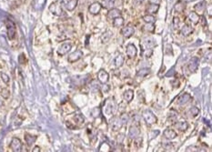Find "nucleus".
Returning <instances> with one entry per match:
<instances>
[{"label": "nucleus", "mask_w": 212, "mask_h": 152, "mask_svg": "<svg viewBox=\"0 0 212 152\" xmlns=\"http://www.w3.org/2000/svg\"><path fill=\"white\" fill-rule=\"evenodd\" d=\"M193 32H194V28L188 24L184 25L182 27L181 30H180V33H181V35H183L184 37H188L189 35H191Z\"/></svg>", "instance_id": "6ab92c4d"}, {"label": "nucleus", "mask_w": 212, "mask_h": 152, "mask_svg": "<svg viewBox=\"0 0 212 152\" xmlns=\"http://www.w3.org/2000/svg\"><path fill=\"white\" fill-rule=\"evenodd\" d=\"M116 2V0H102V2L100 3L102 7L107 8V9H111L114 7V4Z\"/></svg>", "instance_id": "c85d7f7f"}, {"label": "nucleus", "mask_w": 212, "mask_h": 152, "mask_svg": "<svg viewBox=\"0 0 212 152\" xmlns=\"http://www.w3.org/2000/svg\"><path fill=\"white\" fill-rule=\"evenodd\" d=\"M123 127V123L119 117H114L110 120V128L114 131H119V130Z\"/></svg>", "instance_id": "39448f33"}, {"label": "nucleus", "mask_w": 212, "mask_h": 152, "mask_svg": "<svg viewBox=\"0 0 212 152\" xmlns=\"http://www.w3.org/2000/svg\"><path fill=\"white\" fill-rule=\"evenodd\" d=\"M98 79L100 83L107 84L109 80V74L105 69H100L98 73Z\"/></svg>", "instance_id": "9b49d317"}, {"label": "nucleus", "mask_w": 212, "mask_h": 152, "mask_svg": "<svg viewBox=\"0 0 212 152\" xmlns=\"http://www.w3.org/2000/svg\"><path fill=\"white\" fill-rule=\"evenodd\" d=\"M156 46V42L152 37H146L143 38L141 41V48L144 49H153V48Z\"/></svg>", "instance_id": "20e7f679"}, {"label": "nucleus", "mask_w": 212, "mask_h": 152, "mask_svg": "<svg viewBox=\"0 0 212 152\" xmlns=\"http://www.w3.org/2000/svg\"><path fill=\"white\" fill-rule=\"evenodd\" d=\"M84 121H85V117H84V116H83L82 114L78 113V114L73 115V117H72V121H71V122L67 121L66 124H67V126L69 125V124H72V125H73L72 128H75L77 125H82V124L84 123Z\"/></svg>", "instance_id": "7ed1b4c3"}, {"label": "nucleus", "mask_w": 212, "mask_h": 152, "mask_svg": "<svg viewBox=\"0 0 212 152\" xmlns=\"http://www.w3.org/2000/svg\"><path fill=\"white\" fill-rule=\"evenodd\" d=\"M119 117H120V119H121V121H122L123 125L126 124V123L129 122V116L126 114V113H124V112L121 114V116H120Z\"/></svg>", "instance_id": "58836bf2"}, {"label": "nucleus", "mask_w": 212, "mask_h": 152, "mask_svg": "<svg viewBox=\"0 0 212 152\" xmlns=\"http://www.w3.org/2000/svg\"><path fill=\"white\" fill-rule=\"evenodd\" d=\"M123 99L126 102H131L134 99V91L132 89L126 90L123 94Z\"/></svg>", "instance_id": "a878e982"}, {"label": "nucleus", "mask_w": 212, "mask_h": 152, "mask_svg": "<svg viewBox=\"0 0 212 152\" xmlns=\"http://www.w3.org/2000/svg\"><path fill=\"white\" fill-rule=\"evenodd\" d=\"M143 31L145 32H148V33H153L155 31V27L154 24H146L143 27H142Z\"/></svg>", "instance_id": "e433bc0d"}, {"label": "nucleus", "mask_w": 212, "mask_h": 152, "mask_svg": "<svg viewBox=\"0 0 212 152\" xmlns=\"http://www.w3.org/2000/svg\"><path fill=\"white\" fill-rule=\"evenodd\" d=\"M142 54L145 58H149L153 54V49H144V50H142Z\"/></svg>", "instance_id": "ea45409f"}, {"label": "nucleus", "mask_w": 212, "mask_h": 152, "mask_svg": "<svg viewBox=\"0 0 212 152\" xmlns=\"http://www.w3.org/2000/svg\"><path fill=\"white\" fill-rule=\"evenodd\" d=\"M72 48V44L71 43H64V44H62L58 48H57V54L59 56H64L66 55L67 53H68Z\"/></svg>", "instance_id": "1a4fd4ad"}, {"label": "nucleus", "mask_w": 212, "mask_h": 152, "mask_svg": "<svg viewBox=\"0 0 212 152\" xmlns=\"http://www.w3.org/2000/svg\"><path fill=\"white\" fill-rule=\"evenodd\" d=\"M191 100V96L188 93H185L182 96H180L178 99V104L179 106H185L188 103H189V101Z\"/></svg>", "instance_id": "4468645a"}, {"label": "nucleus", "mask_w": 212, "mask_h": 152, "mask_svg": "<svg viewBox=\"0 0 212 152\" xmlns=\"http://www.w3.org/2000/svg\"><path fill=\"white\" fill-rule=\"evenodd\" d=\"M3 105V102L1 101V100H0V106H2Z\"/></svg>", "instance_id": "3c124183"}, {"label": "nucleus", "mask_w": 212, "mask_h": 152, "mask_svg": "<svg viewBox=\"0 0 212 152\" xmlns=\"http://www.w3.org/2000/svg\"><path fill=\"white\" fill-rule=\"evenodd\" d=\"M137 1H139V3H141V2L144 1V0H137Z\"/></svg>", "instance_id": "8fccbe9b"}, {"label": "nucleus", "mask_w": 212, "mask_h": 152, "mask_svg": "<svg viewBox=\"0 0 212 152\" xmlns=\"http://www.w3.org/2000/svg\"><path fill=\"white\" fill-rule=\"evenodd\" d=\"M198 114H199V108H198V107H196V106L191 107H190L189 109H188V115L190 116L191 117H197Z\"/></svg>", "instance_id": "7c9ffc66"}, {"label": "nucleus", "mask_w": 212, "mask_h": 152, "mask_svg": "<svg viewBox=\"0 0 212 152\" xmlns=\"http://www.w3.org/2000/svg\"><path fill=\"white\" fill-rule=\"evenodd\" d=\"M188 20H189L192 24L197 25V24L199 22V20H200V16H199L197 12L191 11V12H189V14L188 15Z\"/></svg>", "instance_id": "f3484780"}, {"label": "nucleus", "mask_w": 212, "mask_h": 152, "mask_svg": "<svg viewBox=\"0 0 212 152\" xmlns=\"http://www.w3.org/2000/svg\"><path fill=\"white\" fill-rule=\"evenodd\" d=\"M6 30H7V37L9 39H13L16 36V26L13 21L7 20L6 21Z\"/></svg>", "instance_id": "423d86ee"}, {"label": "nucleus", "mask_w": 212, "mask_h": 152, "mask_svg": "<svg viewBox=\"0 0 212 152\" xmlns=\"http://www.w3.org/2000/svg\"><path fill=\"white\" fill-rule=\"evenodd\" d=\"M140 134V130L137 125H133L129 128V138L130 139H134L135 138L139 137Z\"/></svg>", "instance_id": "2eb2a0df"}, {"label": "nucleus", "mask_w": 212, "mask_h": 152, "mask_svg": "<svg viewBox=\"0 0 212 152\" xmlns=\"http://www.w3.org/2000/svg\"><path fill=\"white\" fill-rule=\"evenodd\" d=\"M163 136L168 139V140H171V139H174L176 137H177V133L174 129L172 128H166L163 132Z\"/></svg>", "instance_id": "aec40b11"}, {"label": "nucleus", "mask_w": 212, "mask_h": 152, "mask_svg": "<svg viewBox=\"0 0 212 152\" xmlns=\"http://www.w3.org/2000/svg\"><path fill=\"white\" fill-rule=\"evenodd\" d=\"M178 113L174 110V109H171L170 111L168 112V117H167V120L169 122H171L172 124H174L175 122L178 121Z\"/></svg>", "instance_id": "393cba45"}, {"label": "nucleus", "mask_w": 212, "mask_h": 152, "mask_svg": "<svg viewBox=\"0 0 212 152\" xmlns=\"http://www.w3.org/2000/svg\"><path fill=\"white\" fill-rule=\"evenodd\" d=\"M179 18L178 17H175L173 18V27L174 29H178L179 27Z\"/></svg>", "instance_id": "c03bdc74"}, {"label": "nucleus", "mask_w": 212, "mask_h": 152, "mask_svg": "<svg viewBox=\"0 0 212 152\" xmlns=\"http://www.w3.org/2000/svg\"><path fill=\"white\" fill-rule=\"evenodd\" d=\"M40 150H41V149H40V148H39V147H35V148L32 149V151H33V152H39Z\"/></svg>", "instance_id": "09e8293b"}, {"label": "nucleus", "mask_w": 212, "mask_h": 152, "mask_svg": "<svg viewBox=\"0 0 212 152\" xmlns=\"http://www.w3.org/2000/svg\"><path fill=\"white\" fill-rule=\"evenodd\" d=\"M186 8V5L185 2L183 1H178L175 6H174V9L177 13H182Z\"/></svg>", "instance_id": "cd10ccee"}, {"label": "nucleus", "mask_w": 212, "mask_h": 152, "mask_svg": "<svg viewBox=\"0 0 212 152\" xmlns=\"http://www.w3.org/2000/svg\"><path fill=\"white\" fill-rule=\"evenodd\" d=\"M148 2L150 4H156V5H160L161 3V0H148Z\"/></svg>", "instance_id": "de8ad7c7"}, {"label": "nucleus", "mask_w": 212, "mask_h": 152, "mask_svg": "<svg viewBox=\"0 0 212 152\" xmlns=\"http://www.w3.org/2000/svg\"><path fill=\"white\" fill-rule=\"evenodd\" d=\"M25 140H26V142L27 144V146H32L35 142H36V140H37V137L36 136H33V135H31V134H26L25 135Z\"/></svg>", "instance_id": "c756f323"}, {"label": "nucleus", "mask_w": 212, "mask_h": 152, "mask_svg": "<svg viewBox=\"0 0 212 152\" xmlns=\"http://www.w3.org/2000/svg\"><path fill=\"white\" fill-rule=\"evenodd\" d=\"M49 11L57 17H61L64 15V10H63V7H62V5L60 2L58 1H55L53 2L49 5Z\"/></svg>", "instance_id": "f03ea898"}, {"label": "nucleus", "mask_w": 212, "mask_h": 152, "mask_svg": "<svg viewBox=\"0 0 212 152\" xmlns=\"http://www.w3.org/2000/svg\"><path fill=\"white\" fill-rule=\"evenodd\" d=\"M121 11L119 8H111L109 9V11L108 12V17L110 19H114L119 17H121Z\"/></svg>", "instance_id": "5701e85b"}, {"label": "nucleus", "mask_w": 212, "mask_h": 152, "mask_svg": "<svg viewBox=\"0 0 212 152\" xmlns=\"http://www.w3.org/2000/svg\"><path fill=\"white\" fill-rule=\"evenodd\" d=\"M126 53L129 58H135L137 55V48L134 44H129L126 47Z\"/></svg>", "instance_id": "9d476101"}, {"label": "nucleus", "mask_w": 212, "mask_h": 152, "mask_svg": "<svg viewBox=\"0 0 212 152\" xmlns=\"http://www.w3.org/2000/svg\"><path fill=\"white\" fill-rule=\"evenodd\" d=\"M124 138H125V135L123 133H120L116 136V142L119 143V144H122L123 141H124Z\"/></svg>", "instance_id": "a18cd8bd"}, {"label": "nucleus", "mask_w": 212, "mask_h": 152, "mask_svg": "<svg viewBox=\"0 0 212 152\" xmlns=\"http://www.w3.org/2000/svg\"><path fill=\"white\" fill-rule=\"evenodd\" d=\"M10 148L13 151H16V152H19L22 150V148H23V144L21 142V140L17 138H14L12 140H11V143H10Z\"/></svg>", "instance_id": "0eeeda50"}, {"label": "nucleus", "mask_w": 212, "mask_h": 152, "mask_svg": "<svg viewBox=\"0 0 212 152\" xmlns=\"http://www.w3.org/2000/svg\"><path fill=\"white\" fill-rule=\"evenodd\" d=\"M0 95H1L4 99H8L9 97V95H10V92L7 89H1V90H0Z\"/></svg>", "instance_id": "a19ab883"}, {"label": "nucleus", "mask_w": 212, "mask_h": 152, "mask_svg": "<svg viewBox=\"0 0 212 152\" xmlns=\"http://www.w3.org/2000/svg\"><path fill=\"white\" fill-rule=\"evenodd\" d=\"M125 62V57L124 55H122V54H119L118 56L116 57L115 58V66L116 68H121L123 66V64Z\"/></svg>", "instance_id": "bb28decb"}, {"label": "nucleus", "mask_w": 212, "mask_h": 152, "mask_svg": "<svg viewBox=\"0 0 212 152\" xmlns=\"http://www.w3.org/2000/svg\"><path fill=\"white\" fill-rule=\"evenodd\" d=\"M124 22H125L124 18L122 17H119L113 19V26L115 27H121L124 25Z\"/></svg>", "instance_id": "473e14b6"}, {"label": "nucleus", "mask_w": 212, "mask_h": 152, "mask_svg": "<svg viewBox=\"0 0 212 152\" xmlns=\"http://www.w3.org/2000/svg\"><path fill=\"white\" fill-rule=\"evenodd\" d=\"M101 115V109L99 107H96L91 110V116L93 117H98Z\"/></svg>", "instance_id": "4c0bfd02"}, {"label": "nucleus", "mask_w": 212, "mask_h": 152, "mask_svg": "<svg viewBox=\"0 0 212 152\" xmlns=\"http://www.w3.org/2000/svg\"><path fill=\"white\" fill-rule=\"evenodd\" d=\"M83 57V52L79 49L74 51L73 53H71L70 55L68 56V60L70 62V63H74V62H77L78 60H79L81 58Z\"/></svg>", "instance_id": "f8f14e48"}, {"label": "nucleus", "mask_w": 212, "mask_h": 152, "mask_svg": "<svg viewBox=\"0 0 212 152\" xmlns=\"http://www.w3.org/2000/svg\"><path fill=\"white\" fill-rule=\"evenodd\" d=\"M142 117L144 119L145 123L148 126L154 125L157 121V118L156 115L149 109H145L142 112Z\"/></svg>", "instance_id": "f257e3e1"}, {"label": "nucleus", "mask_w": 212, "mask_h": 152, "mask_svg": "<svg viewBox=\"0 0 212 152\" xmlns=\"http://www.w3.org/2000/svg\"><path fill=\"white\" fill-rule=\"evenodd\" d=\"M132 118H133V120H134V122H135V125H139V122H140V117L137 115V114H135L133 117H132Z\"/></svg>", "instance_id": "49530a36"}, {"label": "nucleus", "mask_w": 212, "mask_h": 152, "mask_svg": "<svg viewBox=\"0 0 212 152\" xmlns=\"http://www.w3.org/2000/svg\"><path fill=\"white\" fill-rule=\"evenodd\" d=\"M113 36V33H112V31L110 30H106L104 33L101 35V42L103 43V44H107V43L110 40V38L112 37Z\"/></svg>", "instance_id": "b1692460"}, {"label": "nucleus", "mask_w": 212, "mask_h": 152, "mask_svg": "<svg viewBox=\"0 0 212 152\" xmlns=\"http://www.w3.org/2000/svg\"><path fill=\"white\" fill-rule=\"evenodd\" d=\"M135 33V28L133 26L131 25H128V26H126L124 27H122L121 29V34L124 37H126V38H129L130 37H132Z\"/></svg>", "instance_id": "6e6552de"}, {"label": "nucleus", "mask_w": 212, "mask_h": 152, "mask_svg": "<svg viewBox=\"0 0 212 152\" xmlns=\"http://www.w3.org/2000/svg\"><path fill=\"white\" fill-rule=\"evenodd\" d=\"M102 8V6L99 2H95L88 6V12L92 15H98Z\"/></svg>", "instance_id": "ddd939ff"}, {"label": "nucleus", "mask_w": 212, "mask_h": 152, "mask_svg": "<svg viewBox=\"0 0 212 152\" xmlns=\"http://www.w3.org/2000/svg\"><path fill=\"white\" fill-rule=\"evenodd\" d=\"M173 125L176 129L179 130V131H181V132L186 131V130L188 128V124L187 121H177Z\"/></svg>", "instance_id": "a211bd4d"}, {"label": "nucleus", "mask_w": 212, "mask_h": 152, "mask_svg": "<svg viewBox=\"0 0 212 152\" xmlns=\"http://www.w3.org/2000/svg\"><path fill=\"white\" fill-rule=\"evenodd\" d=\"M115 109V106H114V103H112L110 100H108L105 104V107H104V112L105 114L107 115H111L113 113Z\"/></svg>", "instance_id": "4be33fe9"}, {"label": "nucleus", "mask_w": 212, "mask_h": 152, "mask_svg": "<svg viewBox=\"0 0 212 152\" xmlns=\"http://www.w3.org/2000/svg\"><path fill=\"white\" fill-rule=\"evenodd\" d=\"M149 73H150V69L149 68H141L140 70L137 71V77L144 78V77H146V76H147Z\"/></svg>", "instance_id": "c9c22d12"}, {"label": "nucleus", "mask_w": 212, "mask_h": 152, "mask_svg": "<svg viewBox=\"0 0 212 152\" xmlns=\"http://www.w3.org/2000/svg\"><path fill=\"white\" fill-rule=\"evenodd\" d=\"M77 6H78V0H70V2L67 4L65 7L68 11H72V10H74L77 7Z\"/></svg>", "instance_id": "72a5a7b5"}, {"label": "nucleus", "mask_w": 212, "mask_h": 152, "mask_svg": "<svg viewBox=\"0 0 212 152\" xmlns=\"http://www.w3.org/2000/svg\"><path fill=\"white\" fill-rule=\"evenodd\" d=\"M0 77H1V79L4 81V83L6 84H8L10 82V78H9V76L4 72H2L1 74H0Z\"/></svg>", "instance_id": "79ce46f5"}, {"label": "nucleus", "mask_w": 212, "mask_h": 152, "mask_svg": "<svg viewBox=\"0 0 212 152\" xmlns=\"http://www.w3.org/2000/svg\"><path fill=\"white\" fill-rule=\"evenodd\" d=\"M158 9H160V5H156V4H148L147 8H146V12L148 14V15H153V14H156Z\"/></svg>", "instance_id": "412c9836"}, {"label": "nucleus", "mask_w": 212, "mask_h": 152, "mask_svg": "<svg viewBox=\"0 0 212 152\" xmlns=\"http://www.w3.org/2000/svg\"><path fill=\"white\" fill-rule=\"evenodd\" d=\"M205 7H206V2L205 1H201L199 3H198L196 6H195V12H203L205 10Z\"/></svg>", "instance_id": "f704fd0d"}, {"label": "nucleus", "mask_w": 212, "mask_h": 152, "mask_svg": "<svg viewBox=\"0 0 212 152\" xmlns=\"http://www.w3.org/2000/svg\"><path fill=\"white\" fill-rule=\"evenodd\" d=\"M134 145L136 148H140L142 145V138L140 137H137L134 138Z\"/></svg>", "instance_id": "37998d69"}, {"label": "nucleus", "mask_w": 212, "mask_h": 152, "mask_svg": "<svg viewBox=\"0 0 212 152\" xmlns=\"http://www.w3.org/2000/svg\"><path fill=\"white\" fill-rule=\"evenodd\" d=\"M1 89H2V88H1V86H0V90H1Z\"/></svg>", "instance_id": "603ef678"}, {"label": "nucleus", "mask_w": 212, "mask_h": 152, "mask_svg": "<svg viewBox=\"0 0 212 152\" xmlns=\"http://www.w3.org/2000/svg\"><path fill=\"white\" fill-rule=\"evenodd\" d=\"M198 58H192L190 59V61L188 64V69L189 72H195L198 68Z\"/></svg>", "instance_id": "dca6fc26"}, {"label": "nucleus", "mask_w": 212, "mask_h": 152, "mask_svg": "<svg viewBox=\"0 0 212 152\" xmlns=\"http://www.w3.org/2000/svg\"><path fill=\"white\" fill-rule=\"evenodd\" d=\"M142 19L146 24H154L156 21V17L152 15H145L142 17Z\"/></svg>", "instance_id": "2f4dec72"}]
</instances>
